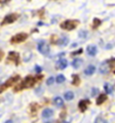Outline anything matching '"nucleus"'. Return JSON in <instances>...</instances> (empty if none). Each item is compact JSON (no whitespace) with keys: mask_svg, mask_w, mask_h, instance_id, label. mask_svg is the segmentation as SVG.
<instances>
[{"mask_svg":"<svg viewBox=\"0 0 115 123\" xmlns=\"http://www.w3.org/2000/svg\"><path fill=\"white\" fill-rule=\"evenodd\" d=\"M42 78V76L41 75H38L37 78H34V77L32 76H28L27 78L23 81L20 85H19L18 87L14 88V91H20L21 89H23V88H27V87H31L34 85V83H35L38 79H41Z\"/></svg>","mask_w":115,"mask_h":123,"instance_id":"f257e3e1","label":"nucleus"},{"mask_svg":"<svg viewBox=\"0 0 115 123\" xmlns=\"http://www.w3.org/2000/svg\"><path fill=\"white\" fill-rule=\"evenodd\" d=\"M78 24V21H73V20H67L63 22L61 24V28L64 29V30H68V31H71L76 28V26Z\"/></svg>","mask_w":115,"mask_h":123,"instance_id":"f03ea898","label":"nucleus"},{"mask_svg":"<svg viewBox=\"0 0 115 123\" xmlns=\"http://www.w3.org/2000/svg\"><path fill=\"white\" fill-rule=\"evenodd\" d=\"M37 48H38V50H39V52H41L42 55H46L49 53V45H48L47 42L44 41V40L39 41Z\"/></svg>","mask_w":115,"mask_h":123,"instance_id":"7ed1b4c3","label":"nucleus"},{"mask_svg":"<svg viewBox=\"0 0 115 123\" xmlns=\"http://www.w3.org/2000/svg\"><path fill=\"white\" fill-rule=\"evenodd\" d=\"M27 37H28V35L26 33H19L11 38L10 41H11V43H21V42L25 41L27 39Z\"/></svg>","mask_w":115,"mask_h":123,"instance_id":"20e7f679","label":"nucleus"},{"mask_svg":"<svg viewBox=\"0 0 115 123\" xmlns=\"http://www.w3.org/2000/svg\"><path fill=\"white\" fill-rule=\"evenodd\" d=\"M18 18V14L16 13H10V14H7L6 17H4V20L2 21L1 25L4 26V25H8V24H11V23H13Z\"/></svg>","mask_w":115,"mask_h":123,"instance_id":"39448f33","label":"nucleus"},{"mask_svg":"<svg viewBox=\"0 0 115 123\" xmlns=\"http://www.w3.org/2000/svg\"><path fill=\"white\" fill-rule=\"evenodd\" d=\"M19 79H20V76H13V77H11V78H10L9 80H7V81H6V82H5L4 84H3V85H2L1 87H0V92H2L3 90L5 89L6 87L10 86V85H11V84H13V83L17 82Z\"/></svg>","mask_w":115,"mask_h":123,"instance_id":"423d86ee","label":"nucleus"},{"mask_svg":"<svg viewBox=\"0 0 115 123\" xmlns=\"http://www.w3.org/2000/svg\"><path fill=\"white\" fill-rule=\"evenodd\" d=\"M108 71H109V66H108L107 61L103 62V63L100 65V67H99V73L100 74H102V75H105V74L108 73Z\"/></svg>","mask_w":115,"mask_h":123,"instance_id":"0eeeda50","label":"nucleus"},{"mask_svg":"<svg viewBox=\"0 0 115 123\" xmlns=\"http://www.w3.org/2000/svg\"><path fill=\"white\" fill-rule=\"evenodd\" d=\"M89 104H90V101H89V99H82V101H80L79 104H78L79 110L81 111V112H84V111H86L87 107L89 106Z\"/></svg>","mask_w":115,"mask_h":123,"instance_id":"6e6552de","label":"nucleus"},{"mask_svg":"<svg viewBox=\"0 0 115 123\" xmlns=\"http://www.w3.org/2000/svg\"><path fill=\"white\" fill-rule=\"evenodd\" d=\"M86 52L87 55H90V56H95L96 55H97L98 52V49H97V46L96 45H89L86 48Z\"/></svg>","mask_w":115,"mask_h":123,"instance_id":"1a4fd4ad","label":"nucleus"},{"mask_svg":"<svg viewBox=\"0 0 115 123\" xmlns=\"http://www.w3.org/2000/svg\"><path fill=\"white\" fill-rule=\"evenodd\" d=\"M8 60L9 61H13L14 63L18 65L19 64V60H20V55H19L18 52L11 51V52H9V55H8Z\"/></svg>","mask_w":115,"mask_h":123,"instance_id":"9d476101","label":"nucleus"},{"mask_svg":"<svg viewBox=\"0 0 115 123\" xmlns=\"http://www.w3.org/2000/svg\"><path fill=\"white\" fill-rule=\"evenodd\" d=\"M83 61L82 59H80V57H76V59L73 60V62H72V66H73L74 69H79L80 66L82 65Z\"/></svg>","mask_w":115,"mask_h":123,"instance_id":"9b49d317","label":"nucleus"},{"mask_svg":"<svg viewBox=\"0 0 115 123\" xmlns=\"http://www.w3.org/2000/svg\"><path fill=\"white\" fill-rule=\"evenodd\" d=\"M52 115H53V111L51 109H48V108H47V109H45V110L42 111V117L45 118V119L51 117Z\"/></svg>","mask_w":115,"mask_h":123,"instance_id":"f8f14e48","label":"nucleus"},{"mask_svg":"<svg viewBox=\"0 0 115 123\" xmlns=\"http://www.w3.org/2000/svg\"><path fill=\"white\" fill-rule=\"evenodd\" d=\"M68 66V62L65 60V59H61L59 61V63H58V68L61 69V70H64V69H66Z\"/></svg>","mask_w":115,"mask_h":123,"instance_id":"ddd939ff","label":"nucleus"},{"mask_svg":"<svg viewBox=\"0 0 115 123\" xmlns=\"http://www.w3.org/2000/svg\"><path fill=\"white\" fill-rule=\"evenodd\" d=\"M96 71V67L94 66V65H90V66H89L86 69H85V71H84V74L87 75V76H89V75H93L94 73Z\"/></svg>","mask_w":115,"mask_h":123,"instance_id":"4468645a","label":"nucleus"},{"mask_svg":"<svg viewBox=\"0 0 115 123\" xmlns=\"http://www.w3.org/2000/svg\"><path fill=\"white\" fill-rule=\"evenodd\" d=\"M53 104H55L57 107H63L64 106V101H63L62 98L57 97V98H53Z\"/></svg>","mask_w":115,"mask_h":123,"instance_id":"2eb2a0df","label":"nucleus"},{"mask_svg":"<svg viewBox=\"0 0 115 123\" xmlns=\"http://www.w3.org/2000/svg\"><path fill=\"white\" fill-rule=\"evenodd\" d=\"M68 42H69V39H68V37H62V38H60L59 40H58V44L61 45V46H65V45H67L68 44Z\"/></svg>","mask_w":115,"mask_h":123,"instance_id":"dca6fc26","label":"nucleus"},{"mask_svg":"<svg viewBox=\"0 0 115 123\" xmlns=\"http://www.w3.org/2000/svg\"><path fill=\"white\" fill-rule=\"evenodd\" d=\"M106 99H107V95L106 94H100L99 98H97V102H96V103H97V105H102V104L104 103Z\"/></svg>","mask_w":115,"mask_h":123,"instance_id":"f3484780","label":"nucleus"},{"mask_svg":"<svg viewBox=\"0 0 115 123\" xmlns=\"http://www.w3.org/2000/svg\"><path fill=\"white\" fill-rule=\"evenodd\" d=\"M104 88H105V91L107 92V94H111L113 92V86L110 83H106L104 85Z\"/></svg>","mask_w":115,"mask_h":123,"instance_id":"a211bd4d","label":"nucleus"},{"mask_svg":"<svg viewBox=\"0 0 115 123\" xmlns=\"http://www.w3.org/2000/svg\"><path fill=\"white\" fill-rule=\"evenodd\" d=\"M64 98L67 99V101H71V99L74 98V93L72 91H66L64 93Z\"/></svg>","mask_w":115,"mask_h":123,"instance_id":"6ab92c4d","label":"nucleus"},{"mask_svg":"<svg viewBox=\"0 0 115 123\" xmlns=\"http://www.w3.org/2000/svg\"><path fill=\"white\" fill-rule=\"evenodd\" d=\"M80 83V78L78 75H74L73 76V80H72V84L73 85H79Z\"/></svg>","mask_w":115,"mask_h":123,"instance_id":"aec40b11","label":"nucleus"},{"mask_svg":"<svg viewBox=\"0 0 115 123\" xmlns=\"http://www.w3.org/2000/svg\"><path fill=\"white\" fill-rule=\"evenodd\" d=\"M65 80H66V78H65V76L64 75H62V74H60V75H58V77L56 78V81L58 82V83H63V82H65Z\"/></svg>","mask_w":115,"mask_h":123,"instance_id":"412c9836","label":"nucleus"},{"mask_svg":"<svg viewBox=\"0 0 115 123\" xmlns=\"http://www.w3.org/2000/svg\"><path fill=\"white\" fill-rule=\"evenodd\" d=\"M100 25H101V21H100L99 18H95L94 23H93V28H94V29H97Z\"/></svg>","mask_w":115,"mask_h":123,"instance_id":"4be33fe9","label":"nucleus"},{"mask_svg":"<svg viewBox=\"0 0 115 123\" xmlns=\"http://www.w3.org/2000/svg\"><path fill=\"white\" fill-rule=\"evenodd\" d=\"M95 123H107V120H105V119L102 118V117H98L97 119H96Z\"/></svg>","mask_w":115,"mask_h":123,"instance_id":"5701e85b","label":"nucleus"},{"mask_svg":"<svg viewBox=\"0 0 115 123\" xmlns=\"http://www.w3.org/2000/svg\"><path fill=\"white\" fill-rule=\"evenodd\" d=\"M109 67H115V59H111L109 61H107Z\"/></svg>","mask_w":115,"mask_h":123,"instance_id":"b1692460","label":"nucleus"},{"mask_svg":"<svg viewBox=\"0 0 115 123\" xmlns=\"http://www.w3.org/2000/svg\"><path fill=\"white\" fill-rule=\"evenodd\" d=\"M87 36V32L86 31H80L79 32V37L80 38H85Z\"/></svg>","mask_w":115,"mask_h":123,"instance_id":"393cba45","label":"nucleus"},{"mask_svg":"<svg viewBox=\"0 0 115 123\" xmlns=\"http://www.w3.org/2000/svg\"><path fill=\"white\" fill-rule=\"evenodd\" d=\"M98 93H99L98 88H93V89H91V97H96Z\"/></svg>","mask_w":115,"mask_h":123,"instance_id":"a878e982","label":"nucleus"},{"mask_svg":"<svg viewBox=\"0 0 115 123\" xmlns=\"http://www.w3.org/2000/svg\"><path fill=\"white\" fill-rule=\"evenodd\" d=\"M53 81H55L53 77H49V78L47 79V81H46V84L47 85H51V84H53Z\"/></svg>","mask_w":115,"mask_h":123,"instance_id":"bb28decb","label":"nucleus"},{"mask_svg":"<svg viewBox=\"0 0 115 123\" xmlns=\"http://www.w3.org/2000/svg\"><path fill=\"white\" fill-rule=\"evenodd\" d=\"M81 52H82V49H79V50H77V51L72 52L71 55H79V53H81Z\"/></svg>","mask_w":115,"mask_h":123,"instance_id":"cd10ccee","label":"nucleus"},{"mask_svg":"<svg viewBox=\"0 0 115 123\" xmlns=\"http://www.w3.org/2000/svg\"><path fill=\"white\" fill-rule=\"evenodd\" d=\"M35 71L38 73V74H39V73H41V71H42V69L39 67V66H36L35 67Z\"/></svg>","mask_w":115,"mask_h":123,"instance_id":"c85d7f7f","label":"nucleus"},{"mask_svg":"<svg viewBox=\"0 0 115 123\" xmlns=\"http://www.w3.org/2000/svg\"><path fill=\"white\" fill-rule=\"evenodd\" d=\"M7 1H9V0H0V2H1V3H5Z\"/></svg>","mask_w":115,"mask_h":123,"instance_id":"c756f323","label":"nucleus"},{"mask_svg":"<svg viewBox=\"0 0 115 123\" xmlns=\"http://www.w3.org/2000/svg\"><path fill=\"white\" fill-rule=\"evenodd\" d=\"M5 123H13V121H11V120H8V121H6Z\"/></svg>","mask_w":115,"mask_h":123,"instance_id":"7c9ffc66","label":"nucleus"},{"mask_svg":"<svg viewBox=\"0 0 115 123\" xmlns=\"http://www.w3.org/2000/svg\"><path fill=\"white\" fill-rule=\"evenodd\" d=\"M0 59H1V53H0Z\"/></svg>","mask_w":115,"mask_h":123,"instance_id":"2f4dec72","label":"nucleus"}]
</instances>
